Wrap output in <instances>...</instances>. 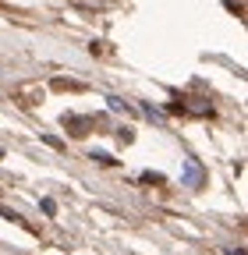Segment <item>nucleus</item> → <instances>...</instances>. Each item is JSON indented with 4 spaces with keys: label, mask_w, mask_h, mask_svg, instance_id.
Returning <instances> with one entry per match:
<instances>
[{
    "label": "nucleus",
    "mask_w": 248,
    "mask_h": 255,
    "mask_svg": "<svg viewBox=\"0 0 248 255\" xmlns=\"http://www.w3.org/2000/svg\"><path fill=\"white\" fill-rule=\"evenodd\" d=\"M11 100H18L21 107H36V103L43 100V85H39V82L18 85V89H11Z\"/></svg>",
    "instance_id": "f257e3e1"
},
{
    "label": "nucleus",
    "mask_w": 248,
    "mask_h": 255,
    "mask_svg": "<svg viewBox=\"0 0 248 255\" xmlns=\"http://www.w3.org/2000/svg\"><path fill=\"white\" fill-rule=\"evenodd\" d=\"M100 121L96 117H75V114H64V128L75 135V138H82V135H89L92 128H96Z\"/></svg>",
    "instance_id": "f03ea898"
},
{
    "label": "nucleus",
    "mask_w": 248,
    "mask_h": 255,
    "mask_svg": "<svg viewBox=\"0 0 248 255\" xmlns=\"http://www.w3.org/2000/svg\"><path fill=\"white\" fill-rule=\"evenodd\" d=\"M50 85H53L57 92H82V89H85L82 82H71V78H53Z\"/></svg>",
    "instance_id": "7ed1b4c3"
},
{
    "label": "nucleus",
    "mask_w": 248,
    "mask_h": 255,
    "mask_svg": "<svg viewBox=\"0 0 248 255\" xmlns=\"http://www.w3.org/2000/svg\"><path fill=\"white\" fill-rule=\"evenodd\" d=\"M188 184H192V188L202 184V167L195 163V159H188Z\"/></svg>",
    "instance_id": "20e7f679"
},
{
    "label": "nucleus",
    "mask_w": 248,
    "mask_h": 255,
    "mask_svg": "<svg viewBox=\"0 0 248 255\" xmlns=\"http://www.w3.org/2000/svg\"><path fill=\"white\" fill-rule=\"evenodd\" d=\"M107 103H110V110H117V114H135V107H128V103L121 100V96H110Z\"/></svg>",
    "instance_id": "39448f33"
},
{
    "label": "nucleus",
    "mask_w": 248,
    "mask_h": 255,
    "mask_svg": "<svg viewBox=\"0 0 248 255\" xmlns=\"http://www.w3.org/2000/svg\"><path fill=\"white\" fill-rule=\"evenodd\" d=\"M117 142H124V145L135 142V131H131V128H121V131H117Z\"/></svg>",
    "instance_id": "423d86ee"
},
{
    "label": "nucleus",
    "mask_w": 248,
    "mask_h": 255,
    "mask_svg": "<svg viewBox=\"0 0 248 255\" xmlns=\"http://www.w3.org/2000/svg\"><path fill=\"white\" fill-rule=\"evenodd\" d=\"M142 181H145V184H163V174H152V170H145V174H142Z\"/></svg>",
    "instance_id": "0eeeda50"
},
{
    "label": "nucleus",
    "mask_w": 248,
    "mask_h": 255,
    "mask_svg": "<svg viewBox=\"0 0 248 255\" xmlns=\"http://www.w3.org/2000/svg\"><path fill=\"white\" fill-rule=\"evenodd\" d=\"M92 159H100V163H103V167H114V163H117V159H114V156H107V152H96V156H92Z\"/></svg>",
    "instance_id": "6e6552de"
},
{
    "label": "nucleus",
    "mask_w": 248,
    "mask_h": 255,
    "mask_svg": "<svg viewBox=\"0 0 248 255\" xmlns=\"http://www.w3.org/2000/svg\"><path fill=\"white\" fill-rule=\"evenodd\" d=\"M0 156H4V149H0Z\"/></svg>",
    "instance_id": "1a4fd4ad"
}]
</instances>
